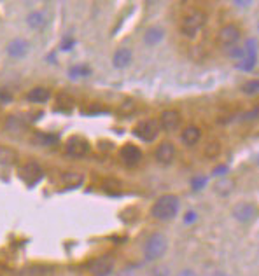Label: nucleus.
Wrapping results in <instances>:
<instances>
[{"label":"nucleus","instance_id":"nucleus-29","mask_svg":"<svg viewBox=\"0 0 259 276\" xmlns=\"http://www.w3.org/2000/svg\"><path fill=\"white\" fill-rule=\"evenodd\" d=\"M219 154V143H209L207 147V156H217Z\"/></svg>","mask_w":259,"mask_h":276},{"label":"nucleus","instance_id":"nucleus-28","mask_svg":"<svg viewBox=\"0 0 259 276\" xmlns=\"http://www.w3.org/2000/svg\"><path fill=\"white\" fill-rule=\"evenodd\" d=\"M74 46H75V40H74L72 37H65V39L62 40V49H63V51H70Z\"/></svg>","mask_w":259,"mask_h":276},{"label":"nucleus","instance_id":"nucleus-14","mask_svg":"<svg viewBox=\"0 0 259 276\" xmlns=\"http://www.w3.org/2000/svg\"><path fill=\"white\" fill-rule=\"evenodd\" d=\"M51 98V91L46 88H34L30 89L28 95H26V100L30 103H46Z\"/></svg>","mask_w":259,"mask_h":276},{"label":"nucleus","instance_id":"nucleus-18","mask_svg":"<svg viewBox=\"0 0 259 276\" xmlns=\"http://www.w3.org/2000/svg\"><path fill=\"white\" fill-rule=\"evenodd\" d=\"M163 35H165L163 30L158 28V26H152V28H149L146 32V35H144V40H146V44H149V46H156L158 42L163 40Z\"/></svg>","mask_w":259,"mask_h":276},{"label":"nucleus","instance_id":"nucleus-30","mask_svg":"<svg viewBox=\"0 0 259 276\" xmlns=\"http://www.w3.org/2000/svg\"><path fill=\"white\" fill-rule=\"evenodd\" d=\"M230 56L231 58H245V51L243 49H233V51H230Z\"/></svg>","mask_w":259,"mask_h":276},{"label":"nucleus","instance_id":"nucleus-8","mask_svg":"<svg viewBox=\"0 0 259 276\" xmlns=\"http://www.w3.org/2000/svg\"><path fill=\"white\" fill-rule=\"evenodd\" d=\"M114 269V259L112 257H98L91 262L89 271L93 276H109Z\"/></svg>","mask_w":259,"mask_h":276},{"label":"nucleus","instance_id":"nucleus-23","mask_svg":"<svg viewBox=\"0 0 259 276\" xmlns=\"http://www.w3.org/2000/svg\"><path fill=\"white\" fill-rule=\"evenodd\" d=\"M62 182H63L65 187H77V185H81V182H83V175H77V173H67V175H63Z\"/></svg>","mask_w":259,"mask_h":276},{"label":"nucleus","instance_id":"nucleus-13","mask_svg":"<svg viewBox=\"0 0 259 276\" xmlns=\"http://www.w3.org/2000/svg\"><path fill=\"white\" fill-rule=\"evenodd\" d=\"M175 158V147L172 145L170 142H163L161 145H158L156 149V159H158L159 163L163 164H170Z\"/></svg>","mask_w":259,"mask_h":276},{"label":"nucleus","instance_id":"nucleus-27","mask_svg":"<svg viewBox=\"0 0 259 276\" xmlns=\"http://www.w3.org/2000/svg\"><path fill=\"white\" fill-rule=\"evenodd\" d=\"M205 184H207V178H203V177H198V178L191 180V185L194 191H200L201 187H205Z\"/></svg>","mask_w":259,"mask_h":276},{"label":"nucleus","instance_id":"nucleus-22","mask_svg":"<svg viewBox=\"0 0 259 276\" xmlns=\"http://www.w3.org/2000/svg\"><path fill=\"white\" fill-rule=\"evenodd\" d=\"M68 76H70V79L88 77V76H91V68L84 67V65H77V67H72L70 70H68Z\"/></svg>","mask_w":259,"mask_h":276},{"label":"nucleus","instance_id":"nucleus-31","mask_svg":"<svg viewBox=\"0 0 259 276\" xmlns=\"http://www.w3.org/2000/svg\"><path fill=\"white\" fill-rule=\"evenodd\" d=\"M194 220H196V214H194V212H188V214L184 215V222H186V224H193Z\"/></svg>","mask_w":259,"mask_h":276},{"label":"nucleus","instance_id":"nucleus-10","mask_svg":"<svg viewBox=\"0 0 259 276\" xmlns=\"http://www.w3.org/2000/svg\"><path fill=\"white\" fill-rule=\"evenodd\" d=\"M217 37L222 46H233L240 39V30L238 26H235V25H226L224 28H221Z\"/></svg>","mask_w":259,"mask_h":276},{"label":"nucleus","instance_id":"nucleus-20","mask_svg":"<svg viewBox=\"0 0 259 276\" xmlns=\"http://www.w3.org/2000/svg\"><path fill=\"white\" fill-rule=\"evenodd\" d=\"M5 126H7V130L11 131V133H14V135H18V133H21V131H25V122L21 121V119H18V118H7V122H5Z\"/></svg>","mask_w":259,"mask_h":276},{"label":"nucleus","instance_id":"nucleus-16","mask_svg":"<svg viewBox=\"0 0 259 276\" xmlns=\"http://www.w3.org/2000/svg\"><path fill=\"white\" fill-rule=\"evenodd\" d=\"M200 138H201V131L196 126H188V128L182 131V142L188 147L196 145V143L200 142Z\"/></svg>","mask_w":259,"mask_h":276},{"label":"nucleus","instance_id":"nucleus-19","mask_svg":"<svg viewBox=\"0 0 259 276\" xmlns=\"http://www.w3.org/2000/svg\"><path fill=\"white\" fill-rule=\"evenodd\" d=\"M18 154L9 147H0V164H13L16 163Z\"/></svg>","mask_w":259,"mask_h":276},{"label":"nucleus","instance_id":"nucleus-21","mask_svg":"<svg viewBox=\"0 0 259 276\" xmlns=\"http://www.w3.org/2000/svg\"><path fill=\"white\" fill-rule=\"evenodd\" d=\"M231 189H233V180L228 178V177H221V178L217 180V184H216V191H217L219 194H222V196L230 194Z\"/></svg>","mask_w":259,"mask_h":276},{"label":"nucleus","instance_id":"nucleus-2","mask_svg":"<svg viewBox=\"0 0 259 276\" xmlns=\"http://www.w3.org/2000/svg\"><path fill=\"white\" fill-rule=\"evenodd\" d=\"M165 252H167V238L161 233H154L147 239L146 247H144V256L147 260H156L163 257Z\"/></svg>","mask_w":259,"mask_h":276},{"label":"nucleus","instance_id":"nucleus-32","mask_svg":"<svg viewBox=\"0 0 259 276\" xmlns=\"http://www.w3.org/2000/svg\"><path fill=\"white\" fill-rule=\"evenodd\" d=\"M175 276H198L196 273L193 271V269H182L180 273H177Z\"/></svg>","mask_w":259,"mask_h":276},{"label":"nucleus","instance_id":"nucleus-34","mask_svg":"<svg viewBox=\"0 0 259 276\" xmlns=\"http://www.w3.org/2000/svg\"><path fill=\"white\" fill-rule=\"evenodd\" d=\"M151 276H168V271L167 269H156V271H152V275Z\"/></svg>","mask_w":259,"mask_h":276},{"label":"nucleus","instance_id":"nucleus-12","mask_svg":"<svg viewBox=\"0 0 259 276\" xmlns=\"http://www.w3.org/2000/svg\"><path fill=\"white\" fill-rule=\"evenodd\" d=\"M30 51V44L25 39H14L13 42H9L7 46V55L11 58H23Z\"/></svg>","mask_w":259,"mask_h":276},{"label":"nucleus","instance_id":"nucleus-35","mask_svg":"<svg viewBox=\"0 0 259 276\" xmlns=\"http://www.w3.org/2000/svg\"><path fill=\"white\" fill-rule=\"evenodd\" d=\"M237 7H249L251 5V0H245V2H235Z\"/></svg>","mask_w":259,"mask_h":276},{"label":"nucleus","instance_id":"nucleus-25","mask_svg":"<svg viewBox=\"0 0 259 276\" xmlns=\"http://www.w3.org/2000/svg\"><path fill=\"white\" fill-rule=\"evenodd\" d=\"M242 91L245 95H249V97H254V95L259 93V82L258 80H249V82H245L242 86Z\"/></svg>","mask_w":259,"mask_h":276},{"label":"nucleus","instance_id":"nucleus-26","mask_svg":"<svg viewBox=\"0 0 259 276\" xmlns=\"http://www.w3.org/2000/svg\"><path fill=\"white\" fill-rule=\"evenodd\" d=\"M13 101V95L9 91H5V89H0V103L2 105H7Z\"/></svg>","mask_w":259,"mask_h":276},{"label":"nucleus","instance_id":"nucleus-6","mask_svg":"<svg viewBox=\"0 0 259 276\" xmlns=\"http://www.w3.org/2000/svg\"><path fill=\"white\" fill-rule=\"evenodd\" d=\"M256 215H258V210H256V206L252 203H238L233 208V217L238 222H242V224L252 222L256 218Z\"/></svg>","mask_w":259,"mask_h":276},{"label":"nucleus","instance_id":"nucleus-9","mask_svg":"<svg viewBox=\"0 0 259 276\" xmlns=\"http://www.w3.org/2000/svg\"><path fill=\"white\" fill-rule=\"evenodd\" d=\"M121 159L128 166H135V164H138L142 161V151H140L137 145L128 143V145H125L121 149Z\"/></svg>","mask_w":259,"mask_h":276},{"label":"nucleus","instance_id":"nucleus-33","mask_svg":"<svg viewBox=\"0 0 259 276\" xmlns=\"http://www.w3.org/2000/svg\"><path fill=\"white\" fill-rule=\"evenodd\" d=\"M224 173H228V166H217L214 170V175H224Z\"/></svg>","mask_w":259,"mask_h":276},{"label":"nucleus","instance_id":"nucleus-24","mask_svg":"<svg viewBox=\"0 0 259 276\" xmlns=\"http://www.w3.org/2000/svg\"><path fill=\"white\" fill-rule=\"evenodd\" d=\"M34 140L37 143H42V145H55V143H58V137L56 135H47V133H37Z\"/></svg>","mask_w":259,"mask_h":276},{"label":"nucleus","instance_id":"nucleus-15","mask_svg":"<svg viewBox=\"0 0 259 276\" xmlns=\"http://www.w3.org/2000/svg\"><path fill=\"white\" fill-rule=\"evenodd\" d=\"M131 58H133L131 51L126 49V47H123V49L116 51V55H114V58H112V63H114V67L116 68H125L131 63Z\"/></svg>","mask_w":259,"mask_h":276},{"label":"nucleus","instance_id":"nucleus-5","mask_svg":"<svg viewBox=\"0 0 259 276\" xmlns=\"http://www.w3.org/2000/svg\"><path fill=\"white\" fill-rule=\"evenodd\" d=\"M20 178L23 182H26L28 187H34L35 184H39V180L42 178V170L37 163L30 161V163H25L20 168Z\"/></svg>","mask_w":259,"mask_h":276},{"label":"nucleus","instance_id":"nucleus-4","mask_svg":"<svg viewBox=\"0 0 259 276\" xmlns=\"http://www.w3.org/2000/svg\"><path fill=\"white\" fill-rule=\"evenodd\" d=\"M203 26H205V14L194 11L189 16H186L184 21H182V34L188 39H193Z\"/></svg>","mask_w":259,"mask_h":276},{"label":"nucleus","instance_id":"nucleus-17","mask_svg":"<svg viewBox=\"0 0 259 276\" xmlns=\"http://www.w3.org/2000/svg\"><path fill=\"white\" fill-rule=\"evenodd\" d=\"M26 23H28L30 28H34V30L42 28V26L47 23L46 14L41 13V11H34V13H30L28 16H26Z\"/></svg>","mask_w":259,"mask_h":276},{"label":"nucleus","instance_id":"nucleus-3","mask_svg":"<svg viewBox=\"0 0 259 276\" xmlns=\"http://www.w3.org/2000/svg\"><path fill=\"white\" fill-rule=\"evenodd\" d=\"M159 130H161V126H159V121L156 119H147V121L138 122V126L133 130V135L138 137L142 142H154L156 138L159 135Z\"/></svg>","mask_w":259,"mask_h":276},{"label":"nucleus","instance_id":"nucleus-11","mask_svg":"<svg viewBox=\"0 0 259 276\" xmlns=\"http://www.w3.org/2000/svg\"><path fill=\"white\" fill-rule=\"evenodd\" d=\"M180 114L177 110H167L161 116V121H159V126L163 128L165 131H175L179 130L180 126Z\"/></svg>","mask_w":259,"mask_h":276},{"label":"nucleus","instance_id":"nucleus-1","mask_svg":"<svg viewBox=\"0 0 259 276\" xmlns=\"http://www.w3.org/2000/svg\"><path fill=\"white\" fill-rule=\"evenodd\" d=\"M179 212V199L173 194L161 196L154 205H152V217L158 220H172Z\"/></svg>","mask_w":259,"mask_h":276},{"label":"nucleus","instance_id":"nucleus-36","mask_svg":"<svg viewBox=\"0 0 259 276\" xmlns=\"http://www.w3.org/2000/svg\"><path fill=\"white\" fill-rule=\"evenodd\" d=\"M214 276H222V275H214Z\"/></svg>","mask_w":259,"mask_h":276},{"label":"nucleus","instance_id":"nucleus-7","mask_svg":"<svg viewBox=\"0 0 259 276\" xmlns=\"http://www.w3.org/2000/svg\"><path fill=\"white\" fill-rule=\"evenodd\" d=\"M65 149H67V154H70L72 158H83L89 152V143L83 137H72Z\"/></svg>","mask_w":259,"mask_h":276}]
</instances>
